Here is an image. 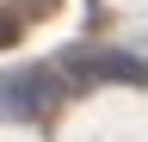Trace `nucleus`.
I'll list each match as a JSON object with an SVG mask.
<instances>
[{
	"mask_svg": "<svg viewBox=\"0 0 148 142\" xmlns=\"http://www.w3.org/2000/svg\"><path fill=\"white\" fill-rule=\"evenodd\" d=\"M12 37H18V19H12V12H0V49H6Z\"/></svg>",
	"mask_w": 148,
	"mask_h": 142,
	"instance_id": "2",
	"label": "nucleus"
},
{
	"mask_svg": "<svg viewBox=\"0 0 148 142\" xmlns=\"http://www.w3.org/2000/svg\"><path fill=\"white\" fill-rule=\"evenodd\" d=\"M68 68H74L80 80H142V74H148V68L130 62V56H74Z\"/></svg>",
	"mask_w": 148,
	"mask_h": 142,
	"instance_id": "1",
	"label": "nucleus"
}]
</instances>
